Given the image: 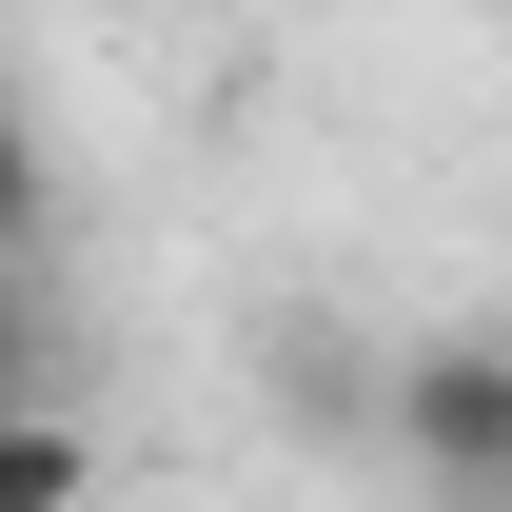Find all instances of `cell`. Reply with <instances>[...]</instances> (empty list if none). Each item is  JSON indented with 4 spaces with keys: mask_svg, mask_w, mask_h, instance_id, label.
I'll return each instance as SVG.
<instances>
[{
    "mask_svg": "<svg viewBox=\"0 0 512 512\" xmlns=\"http://www.w3.org/2000/svg\"><path fill=\"white\" fill-rule=\"evenodd\" d=\"M375 434L434 512H512V316H453L375 375Z\"/></svg>",
    "mask_w": 512,
    "mask_h": 512,
    "instance_id": "1",
    "label": "cell"
},
{
    "mask_svg": "<svg viewBox=\"0 0 512 512\" xmlns=\"http://www.w3.org/2000/svg\"><path fill=\"white\" fill-rule=\"evenodd\" d=\"M0 512H99V434H79V394H0Z\"/></svg>",
    "mask_w": 512,
    "mask_h": 512,
    "instance_id": "2",
    "label": "cell"
},
{
    "mask_svg": "<svg viewBox=\"0 0 512 512\" xmlns=\"http://www.w3.org/2000/svg\"><path fill=\"white\" fill-rule=\"evenodd\" d=\"M0 256H60V158H40V99L0 79Z\"/></svg>",
    "mask_w": 512,
    "mask_h": 512,
    "instance_id": "3",
    "label": "cell"
},
{
    "mask_svg": "<svg viewBox=\"0 0 512 512\" xmlns=\"http://www.w3.org/2000/svg\"><path fill=\"white\" fill-rule=\"evenodd\" d=\"M0 394H60V256H0Z\"/></svg>",
    "mask_w": 512,
    "mask_h": 512,
    "instance_id": "4",
    "label": "cell"
}]
</instances>
